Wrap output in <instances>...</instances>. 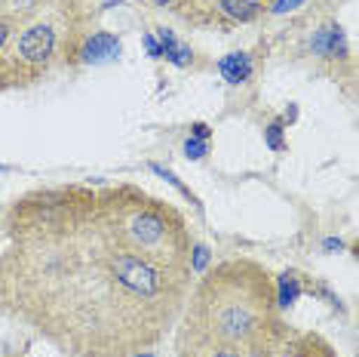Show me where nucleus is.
<instances>
[{
    "instance_id": "nucleus-4",
    "label": "nucleus",
    "mask_w": 359,
    "mask_h": 357,
    "mask_svg": "<svg viewBox=\"0 0 359 357\" xmlns=\"http://www.w3.org/2000/svg\"><path fill=\"white\" fill-rule=\"evenodd\" d=\"M267 0H206V10H212L224 22H252L264 13Z\"/></svg>"
},
{
    "instance_id": "nucleus-1",
    "label": "nucleus",
    "mask_w": 359,
    "mask_h": 357,
    "mask_svg": "<svg viewBox=\"0 0 359 357\" xmlns=\"http://www.w3.org/2000/svg\"><path fill=\"white\" fill-rule=\"evenodd\" d=\"M10 305L74 357H123L172 323L191 280V238L138 188H62L25 200Z\"/></svg>"
},
{
    "instance_id": "nucleus-7",
    "label": "nucleus",
    "mask_w": 359,
    "mask_h": 357,
    "mask_svg": "<svg viewBox=\"0 0 359 357\" xmlns=\"http://www.w3.org/2000/svg\"><path fill=\"white\" fill-rule=\"evenodd\" d=\"M218 71L224 74L227 84H243V80L252 77V59L246 53H231L218 62Z\"/></svg>"
},
{
    "instance_id": "nucleus-8",
    "label": "nucleus",
    "mask_w": 359,
    "mask_h": 357,
    "mask_svg": "<svg viewBox=\"0 0 359 357\" xmlns=\"http://www.w3.org/2000/svg\"><path fill=\"white\" fill-rule=\"evenodd\" d=\"M160 50L163 56H166L169 62H175V65H191V46H184V44H178L172 31H166V28H160Z\"/></svg>"
},
{
    "instance_id": "nucleus-2",
    "label": "nucleus",
    "mask_w": 359,
    "mask_h": 357,
    "mask_svg": "<svg viewBox=\"0 0 359 357\" xmlns=\"http://www.w3.org/2000/svg\"><path fill=\"white\" fill-rule=\"evenodd\" d=\"M273 283L264 268L246 259L218 265L194 293L182 332L187 357L231 351L236 357L280 348Z\"/></svg>"
},
{
    "instance_id": "nucleus-6",
    "label": "nucleus",
    "mask_w": 359,
    "mask_h": 357,
    "mask_svg": "<svg viewBox=\"0 0 359 357\" xmlns=\"http://www.w3.org/2000/svg\"><path fill=\"white\" fill-rule=\"evenodd\" d=\"M117 56H120V40L108 34V31H95L83 44V50H80V59L83 62H111Z\"/></svg>"
},
{
    "instance_id": "nucleus-5",
    "label": "nucleus",
    "mask_w": 359,
    "mask_h": 357,
    "mask_svg": "<svg viewBox=\"0 0 359 357\" xmlns=\"http://www.w3.org/2000/svg\"><path fill=\"white\" fill-rule=\"evenodd\" d=\"M310 50L320 56V59H344V56H347V44H344V31H341V25L329 22L325 28L313 31Z\"/></svg>"
},
{
    "instance_id": "nucleus-12",
    "label": "nucleus",
    "mask_w": 359,
    "mask_h": 357,
    "mask_svg": "<svg viewBox=\"0 0 359 357\" xmlns=\"http://www.w3.org/2000/svg\"><path fill=\"white\" fill-rule=\"evenodd\" d=\"M301 4H304V0H273V13H289Z\"/></svg>"
},
{
    "instance_id": "nucleus-15",
    "label": "nucleus",
    "mask_w": 359,
    "mask_h": 357,
    "mask_svg": "<svg viewBox=\"0 0 359 357\" xmlns=\"http://www.w3.org/2000/svg\"><path fill=\"white\" fill-rule=\"evenodd\" d=\"M295 117H298V108H295V105H292V108L283 115V124H292V120H295Z\"/></svg>"
},
{
    "instance_id": "nucleus-19",
    "label": "nucleus",
    "mask_w": 359,
    "mask_h": 357,
    "mask_svg": "<svg viewBox=\"0 0 359 357\" xmlns=\"http://www.w3.org/2000/svg\"><path fill=\"white\" fill-rule=\"evenodd\" d=\"M154 4H160V6H166V4H172V0H154Z\"/></svg>"
},
{
    "instance_id": "nucleus-21",
    "label": "nucleus",
    "mask_w": 359,
    "mask_h": 357,
    "mask_svg": "<svg viewBox=\"0 0 359 357\" xmlns=\"http://www.w3.org/2000/svg\"><path fill=\"white\" fill-rule=\"evenodd\" d=\"M4 169H6V167H4V164H0V173H4Z\"/></svg>"
},
{
    "instance_id": "nucleus-18",
    "label": "nucleus",
    "mask_w": 359,
    "mask_h": 357,
    "mask_svg": "<svg viewBox=\"0 0 359 357\" xmlns=\"http://www.w3.org/2000/svg\"><path fill=\"white\" fill-rule=\"evenodd\" d=\"M341 247H344L341 240H325V249H341Z\"/></svg>"
},
{
    "instance_id": "nucleus-14",
    "label": "nucleus",
    "mask_w": 359,
    "mask_h": 357,
    "mask_svg": "<svg viewBox=\"0 0 359 357\" xmlns=\"http://www.w3.org/2000/svg\"><path fill=\"white\" fill-rule=\"evenodd\" d=\"M191 129H194V139H200V142H206L209 136H212V129H209L206 124H194Z\"/></svg>"
},
{
    "instance_id": "nucleus-16",
    "label": "nucleus",
    "mask_w": 359,
    "mask_h": 357,
    "mask_svg": "<svg viewBox=\"0 0 359 357\" xmlns=\"http://www.w3.org/2000/svg\"><path fill=\"white\" fill-rule=\"evenodd\" d=\"M6 37H10V25H4V22H0V50H4Z\"/></svg>"
},
{
    "instance_id": "nucleus-10",
    "label": "nucleus",
    "mask_w": 359,
    "mask_h": 357,
    "mask_svg": "<svg viewBox=\"0 0 359 357\" xmlns=\"http://www.w3.org/2000/svg\"><path fill=\"white\" fill-rule=\"evenodd\" d=\"M264 136H267V145H271L273 151H285V139H283V120H273V124L264 129Z\"/></svg>"
},
{
    "instance_id": "nucleus-3",
    "label": "nucleus",
    "mask_w": 359,
    "mask_h": 357,
    "mask_svg": "<svg viewBox=\"0 0 359 357\" xmlns=\"http://www.w3.org/2000/svg\"><path fill=\"white\" fill-rule=\"evenodd\" d=\"M55 53V31L43 22L28 25L0 50V84H31L46 74Z\"/></svg>"
},
{
    "instance_id": "nucleus-13",
    "label": "nucleus",
    "mask_w": 359,
    "mask_h": 357,
    "mask_svg": "<svg viewBox=\"0 0 359 357\" xmlns=\"http://www.w3.org/2000/svg\"><path fill=\"white\" fill-rule=\"evenodd\" d=\"M144 46H148V53L154 56V59H160L163 50H160V44H157V37L154 34H144Z\"/></svg>"
},
{
    "instance_id": "nucleus-17",
    "label": "nucleus",
    "mask_w": 359,
    "mask_h": 357,
    "mask_svg": "<svg viewBox=\"0 0 359 357\" xmlns=\"http://www.w3.org/2000/svg\"><path fill=\"white\" fill-rule=\"evenodd\" d=\"M276 348H271V351H252V354H243V357H273Z\"/></svg>"
},
{
    "instance_id": "nucleus-11",
    "label": "nucleus",
    "mask_w": 359,
    "mask_h": 357,
    "mask_svg": "<svg viewBox=\"0 0 359 357\" xmlns=\"http://www.w3.org/2000/svg\"><path fill=\"white\" fill-rule=\"evenodd\" d=\"M206 151H209V145L200 142V139H187V142H184V154H187L191 160H200Z\"/></svg>"
},
{
    "instance_id": "nucleus-9",
    "label": "nucleus",
    "mask_w": 359,
    "mask_h": 357,
    "mask_svg": "<svg viewBox=\"0 0 359 357\" xmlns=\"http://www.w3.org/2000/svg\"><path fill=\"white\" fill-rule=\"evenodd\" d=\"M298 296H301V280H298V274H283V278H280V299H276V305H280V308H289Z\"/></svg>"
},
{
    "instance_id": "nucleus-20",
    "label": "nucleus",
    "mask_w": 359,
    "mask_h": 357,
    "mask_svg": "<svg viewBox=\"0 0 359 357\" xmlns=\"http://www.w3.org/2000/svg\"><path fill=\"white\" fill-rule=\"evenodd\" d=\"M133 357H154L151 351H144V354H133Z\"/></svg>"
}]
</instances>
